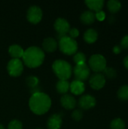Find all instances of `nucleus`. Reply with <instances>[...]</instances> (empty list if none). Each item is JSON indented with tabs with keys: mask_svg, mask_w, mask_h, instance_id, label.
<instances>
[{
	"mask_svg": "<svg viewBox=\"0 0 128 129\" xmlns=\"http://www.w3.org/2000/svg\"><path fill=\"white\" fill-rule=\"evenodd\" d=\"M8 129H23L22 122L19 120L14 119L9 122Z\"/></svg>",
	"mask_w": 128,
	"mask_h": 129,
	"instance_id": "nucleus-27",
	"label": "nucleus"
},
{
	"mask_svg": "<svg viewBox=\"0 0 128 129\" xmlns=\"http://www.w3.org/2000/svg\"><path fill=\"white\" fill-rule=\"evenodd\" d=\"M58 47L62 53L66 55L75 54L78 50L77 42L69 36H63L59 39Z\"/></svg>",
	"mask_w": 128,
	"mask_h": 129,
	"instance_id": "nucleus-4",
	"label": "nucleus"
},
{
	"mask_svg": "<svg viewBox=\"0 0 128 129\" xmlns=\"http://www.w3.org/2000/svg\"><path fill=\"white\" fill-rule=\"evenodd\" d=\"M103 76L105 78L109 79H114L117 76V72L116 70L112 68V67H106V69L103 70Z\"/></svg>",
	"mask_w": 128,
	"mask_h": 129,
	"instance_id": "nucleus-24",
	"label": "nucleus"
},
{
	"mask_svg": "<svg viewBox=\"0 0 128 129\" xmlns=\"http://www.w3.org/2000/svg\"><path fill=\"white\" fill-rule=\"evenodd\" d=\"M26 83L27 86L29 87L30 88H35L38 85L39 80H38V79L36 76H30L26 78Z\"/></svg>",
	"mask_w": 128,
	"mask_h": 129,
	"instance_id": "nucleus-25",
	"label": "nucleus"
},
{
	"mask_svg": "<svg viewBox=\"0 0 128 129\" xmlns=\"http://www.w3.org/2000/svg\"><path fill=\"white\" fill-rule=\"evenodd\" d=\"M98 39V33L96 29L90 28L85 31L84 33V40L88 44L94 43Z\"/></svg>",
	"mask_w": 128,
	"mask_h": 129,
	"instance_id": "nucleus-19",
	"label": "nucleus"
},
{
	"mask_svg": "<svg viewBox=\"0 0 128 129\" xmlns=\"http://www.w3.org/2000/svg\"><path fill=\"white\" fill-rule=\"evenodd\" d=\"M60 104L63 108L70 110L75 109V107H76L77 102L73 96L66 94L63 97H61Z\"/></svg>",
	"mask_w": 128,
	"mask_h": 129,
	"instance_id": "nucleus-12",
	"label": "nucleus"
},
{
	"mask_svg": "<svg viewBox=\"0 0 128 129\" xmlns=\"http://www.w3.org/2000/svg\"><path fill=\"white\" fill-rule=\"evenodd\" d=\"M8 53L12 59H20L23 57L24 50L18 45H12L8 48Z\"/></svg>",
	"mask_w": 128,
	"mask_h": 129,
	"instance_id": "nucleus-17",
	"label": "nucleus"
},
{
	"mask_svg": "<svg viewBox=\"0 0 128 129\" xmlns=\"http://www.w3.org/2000/svg\"><path fill=\"white\" fill-rule=\"evenodd\" d=\"M80 20L81 23H83L85 25H91L93 23H94L96 20L95 13L91 11H84L80 17Z\"/></svg>",
	"mask_w": 128,
	"mask_h": 129,
	"instance_id": "nucleus-18",
	"label": "nucleus"
},
{
	"mask_svg": "<svg viewBox=\"0 0 128 129\" xmlns=\"http://www.w3.org/2000/svg\"><path fill=\"white\" fill-rule=\"evenodd\" d=\"M121 51V48L120 46L116 45V46L114 47V48H113V52H114L115 54H119Z\"/></svg>",
	"mask_w": 128,
	"mask_h": 129,
	"instance_id": "nucleus-32",
	"label": "nucleus"
},
{
	"mask_svg": "<svg viewBox=\"0 0 128 129\" xmlns=\"http://www.w3.org/2000/svg\"><path fill=\"white\" fill-rule=\"evenodd\" d=\"M0 129H5V127L2 124H0Z\"/></svg>",
	"mask_w": 128,
	"mask_h": 129,
	"instance_id": "nucleus-34",
	"label": "nucleus"
},
{
	"mask_svg": "<svg viewBox=\"0 0 128 129\" xmlns=\"http://www.w3.org/2000/svg\"><path fill=\"white\" fill-rule=\"evenodd\" d=\"M97 101L95 98L90 94H85L80 98L78 100V106L82 110H90L96 106Z\"/></svg>",
	"mask_w": 128,
	"mask_h": 129,
	"instance_id": "nucleus-11",
	"label": "nucleus"
},
{
	"mask_svg": "<svg viewBox=\"0 0 128 129\" xmlns=\"http://www.w3.org/2000/svg\"><path fill=\"white\" fill-rule=\"evenodd\" d=\"M58 47V42L55 39L48 37L44 39L42 42V48L47 52H54L57 50Z\"/></svg>",
	"mask_w": 128,
	"mask_h": 129,
	"instance_id": "nucleus-14",
	"label": "nucleus"
},
{
	"mask_svg": "<svg viewBox=\"0 0 128 129\" xmlns=\"http://www.w3.org/2000/svg\"><path fill=\"white\" fill-rule=\"evenodd\" d=\"M42 16H43L42 11L37 5L31 6L27 11V14H26L27 20L29 23L32 24L38 23L41 20Z\"/></svg>",
	"mask_w": 128,
	"mask_h": 129,
	"instance_id": "nucleus-9",
	"label": "nucleus"
},
{
	"mask_svg": "<svg viewBox=\"0 0 128 129\" xmlns=\"http://www.w3.org/2000/svg\"><path fill=\"white\" fill-rule=\"evenodd\" d=\"M69 37L75 39V38H77L79 36V31L77 28H72L69 29Z\"/></svg>",
	"mask_w": 128,
	"mask_h": 129,
	"instance_id": "nucleus-29",
	"label": "nucleus"
},
{
	"mask_svg": "<svg viewBox=\"0 0 128 129\" xmlns=\"http://www.w3.org/2000/svg\"><path fill=\"white\" fill-rule=\"evenodd\" d=\"M90 86L94 90H100L103 88L106 85V78L103 73H95L89 79Z\"/></svg>",
	"mask_w": 128,
	"mask_h": 129,
	"instance_id": "nucleus-10",
	"label": "nucleus"
},
{
	"mask_svg": "<svg viewBox=\"0 0 128 129\" xmlns=\"http://www.w3.org/2000/svg\"><path fill=\"white\" fill-rule=\"evenodd\" d=\"M123 64H124V67L128 70V55L127 56H126V57L124 58V60H123Z\"/></svg>",
	"mask_w": 128,
	"mask_h": 129,
	"instance_id": "nucleus-33",
	"label": "nucleus"
},
{
	"mask_svg": "<svg viewBox=\"0 0 128 129\" xmlns=\"http://www.w3.org/2000/svg\"><path fill=\"white\" fill-rule=\"evenodd\" d=\"M84 3L90 9V11L93 12H98L102 11L105 2L103 0H86Z\"/></svg>",
	"mask_w": 128,
	"mask_h": 129,
	"instance_id": "nucleus-16",
	"label": "nucleus"
},
{
	"mask_svg": "<svg viewBox=\"0 0 128 129\" xmlns=\"http://www.w3.org/2000/svg\"><path fill=\"white\" fill-rule=\"evenodd\" d=\"M54 26L56 32L58 34L57 36H58L59 39L63 36H67L70 29V26H69V22L66 19L62 18V17H59L55 20Z\"/></svg>",
	"mask_w": 128,
	"mask_h": 129,
	"instance_id": "nucleus-8",
	"label": "nucleus"
},
{
	"mask_svg": "<svg viewBox=\"0 0 128 129\" xmlns=\"http://www.w3.org/2000/svg\"><path fill=\"white\" fill-rule=\"evenodd\" d=\"M29 106L31 111L36 115L46 113L51 106L50 97L43 92L33 93L29 101Z\"/></svg>",
	"mask_w": 128,
	"mask_h": 129,
	"instance_id": "nucleus-1",
	"label": "nucleus"
},
{
	"mask_svg": "<svg viewBox=\"0 0 128 129\" xmlns=\"http://www.w3.org/2000/svg\"><path fill=\"white\" fill-rule=\"evenodd\" d=\"M95 17H96V19H97L99 21H103L106 18V14L103 11H100L95 13Z\"/></svg>",
	"mask_w": 128,
	"mask_h": 129,
	"instance_id": "nucleus-31",
	"label": "nucleus"
},
{
	"mask_svg": "<svg viewBox=\"0 0 128 129\" xmlns=\"http://www.w3.org/2000/svg\"><path fill=\"white\" fill-rule=\"evenodd\" d=\"M37 129H41V128H37Z\"/></svg>",
	"mask_w": 128,
	"mask_h": 129,
	"instance_id": "nucleus-35",
	"label": "nucleus"
},
{
	"mask_svg": "<svg viewBox=\"0 0 128 129\" xmlns=\"http://www.w3.org/2000/svg\"><path fill=\"white\" fill-rule=\"evenodd\" d=\"M89 68L95 73H101L106 67V59L100 54L92 55L88 60Z\"/></svg>",
	"mask_w": 128,
	"mask_h": 129,
	"instance_id": "nucleus-5",
	"label": "nucleus"
},
{
	"mask_svg": "<svg viewBox=\"0 0 128 129\" xmlns=\"http://www.w3.org/2000/svg\"><path fill=\"white\" fill-rule=\"evenodd\" d=\"M121 48L128 49V35L124 36L121 40Z\"/></svg>",
	"mask_w": 128,
	"mask_h": 129,
	"instance_id": "nucleus-30",
	"label": "nucleus"
},
{
	"mask_svg": "<svg viewBox=\"0 0 128 129\" xmlns=\"http://www.w3.org/2000/svg\"><path fill=\"white\" fill-rule=\"evenodd\" d=\"M73 73L76 79L75 80H78L84 82L90 77L91 70L86 63L78 64L75 65V67H74Z\"/></svg>",
	"mask_w": 128,
	"mask_h": 129,
	"instance_id": "nucleus-7",
	"label": "nucleus"
},
{
	"mask_svg": "<svg viewBox=\"0 0 128 129\" xmlns=\"http://www.w3.org/2000/svg\"><path fill=\"white\" fill-rule=\"evenodd\" d=\"M72 118L76 122L81 121L83 118V112L79 109L75 110L72 113Z\"/></svg>",
	"mask_w": 128,
	"mask_h": 129,
	"instance_id": "nucleus-28",
	"label": "nucleus"
},
{
	"mask_svg": "<svg viewBox=\"0 0 128 129\" xmlns=\"http://www.w3.org/2000/svg\"><path fill=\"white\" fill-rule=\"evenodd\" d=\"M70 84L67 80H59L57 83L56 88L58 93L61 94H66L69 89Z\"/></svg>",
	"mask_w": 128,
	"mask_h": 129,
	"instance_id": "nucleus-20",
	"label": "nucleus"
},
{
	"mask_svg": "<svg viewBox=\"0 0 128 129\" xmlns=\"http://www.w3.org/2000/svg\"><path fill=\"white\" fill-rule=\"evenodd\" d=\"M62 125V117L60 114L51 115L47 122L48 129H60Z\"/></svg>",
	"mask_w": 128,
	"mask_h": 129,
	"instance_id": "nucleus-13",
	"label": "nucleus"
},
{
	"mask_svg": "<svg viewBox=\"0 0 128 129\" xmlns=\"http://www.w3.org/2000/svg\"><path fill=\"white\" fill-rule=\"evenodd\" d=\"M22 58L26 67L29 68H36L42 64L45 60V53L41 48L32 46L24 51Z\"/></svg>",
	"mask_w": 128,
	"mask_h": 129,
	"instance_id": "nucleus-2",
	"label": "nucleus"
},
{
	"mask_svg": "<svg viewBox=\"0 0 128 129\" xmlns=\"http://www.w3.org/2000/svg\"><path fill=\"white\" fill-rule=\"evenodd\" d=\"M117 96L121 101H128V85H124L118 90Z\"/></svg>",
	"mask_w": 128,
	"mask_h": 129,
	"instance_id": "nucleus-22",
	"label": "nucleus"
},
{
	"mask_svg": "<svg viewBox=\"0 0 128 129\" xmlns=\"http://www.w3.org/2000/svg\"><path fill=\"white\" fill-rule=\"evenodd\" d=\"M107 8L112 14H115L121 8V3L118 0H109L107 2Z\"/></svg>",
	"mask_w": 128,
	"mask_h": 129,
	"instance_id": "nucleus-21",
	"label": "nucleus"
},
{
	"mask_svg": "<svg viewBox=\"0 0 128 129\" xmlns=\"http://www.w3.org/2000/svg\"><path fill=\"white\" fill-rule=\"evenodd\" d=\"M110 129H125V122L121 118H116L110 122Z\"/></svg>",
	"mask_w": 128,
	"mask_h": 129,
	"instance_id": "nucleus-23",
	"label": "nucleus"
},
{
	"mask_svg": "<svg viewBox=\"0 0 128 129\" xmlns=\"http://www.w3.org/2000/svg\"><path fill=\"white\" fill-rule=\"evenodd\" d=\"M73 60L76 65L86 63V56L83 52L75 53L73 57Z\"/></svg>",
	"mask_w": 128,
	"mask_h": 129,
	"instance_id": "nucleus-26",
	"label": "nucleus"
},
{
	"mask_svg": "<svg viewBox=\"0 0 128 129\" xmlns=\"http://www.w3.org/2000/svg\"><path fill=\"white\" fill-rule=\"evenodd\" d=\"M70 91L75 95H80L84 93L85 90V85L83 82L78 80H74L69 85Z\"/></svg>",
	"mask_w": 128,
	"mask_h": 129,
	"instance_id": "nucleus-15",
	"label": "nucleus"
},
{
	"mask_svg": "<svg viewBox=\"0 0 128 129\" xmlns=\"http://www.w3.org/2000/svg\"><path fill=\"white\" fill-rule=\"evenodd\" d=\"M7 70L8 74L12 77L20 76L23 71V62L20 59H11L7 65Z\"/></svg>",
	"mask_w": 128,
	"mask_h": 129,
	"instance_id": "nucleus-6",
	"label": "nucleus"
},
{
	"mask_svg": "<svg viewBox=\"0 0 128 129\" xmlns=\"http://www.w3.org/2000/svg\"><path fill=\"white\" fill-rule=\"evenodd\" d=\"M52 69L60 80H68L72 73V67L70 63L63 60H57L53 63Z\"/></svg>",
	"mask_w": 128,
	"mask_h": 129,
	"instance_id": "nucleus-3",
	"label": "nucleus"
}]
</instances>
